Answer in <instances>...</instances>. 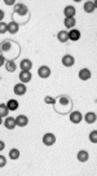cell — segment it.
Returning a JSON list of instances; mask_svg holds the SVG:
<instances>
[{
    "mask_svg": "<svg viewBox=\"0 0 97 176\" xmlns=\"http://www.w3.org/2000/svg\"><path fill=\"white\" fill-rule=\"evenodd\" d=\"M7 5H12V4H14V2H13V0H5V2H4Z\"/></svg>",
    "mask_w": 97,
    "mask_h": 176,
    "instance_id": "obj_31",
    "label": "cell"
},
{
    "mask_svg": "<svg viewBox=\"0 0 97 176\" xmlns=\"http://www.w3.org/2000/svg\"><path fill=\"white\" fill-rule=\"evenodd\" d=\"M7 108H8L9 110H12V112H14V110H17L18 109V101L17 100H13V99H11L8 102H7Z\"/></svg>",
    "mask_w": 97,
    "mask_h": 176,
    "instance_id": "obj_18",
    "label": "cell"
},
{
    "mask_svg": "<svg viewBox=\"0 0 97 176\" xmlns=\"http://www.w3.org/2000/svg\"><path fill=\"white\" fill-rule=\"evenodd\" d=\"M5 165H7V159H5V157H4V156H0V168L4 167Z\"/></svg>",
    "mask_w": 97,
    "mask_h": 176,
    "instance_id": "obj_28",
    "label": "cell"
},
{
    "mask_svg": "<svg viewBox=\"0 0 97 176\" xmlns=\"http://www.w3.org/2000/svg\"><path fill=\"white\" fill-rule=\"evenodd\" d=\"M2 123H3V121H2V117H0V126H2Z\"/></svg>",
    "mask_w": 97,
    "mask_h": 176,
    "instance_id": "obj_33",
    "label": "cell"
},
{
    "mask_svg": "<svg viewBox=\"0 0 97 176\" xmlns=\"http://www.w3.org/2000/svg\"><path fill=\"white\" fill-rule=\"evenodd\" d=\"M79 78L82 80H88L89 78H91V71H89L88 69H82L79 71Z\"/></svg>",
    "mask_w": 97,
    "mask_h": 176,
    "instance_id": "obj_17",
    "label": "cell"
},
{
    "mask_svg": "<svg viewBox=\"0 0 97 176\" xmlns=\"http://www.w3.org/2000/svg\"><path fill=\"white\" fill-rule=\"evenodd\" d=\"M96 118H97V117H96V114L95 113H87L86 115H84V121L87 122V123H89V124H92V123H95L96 122Z\"/></svg>",
    "mask_w": 97,
    "mask_h": 176,
    "instance_id": "obj_21",
    "label": "cell"
},
{
    "mask_svg": "<svg viewBox=\"0 0 97 176\" xmlns=\"http://www.w3.org/2000/svg\"><path fill=\"white\" fill-rule=\"evenodd\" d=\"M13 91H14V93H16L17 96H24V95L26 93V91H27V88H26V86L24 83H18V84L14 86Z\"/></svg>",
    "mask_w": 97,
    "mask_h": 176,
    "instance_id": "obj_4",
    "label": "cell"
},
{
    "mask_svg": "<svg viewBox=\"0 0 97 176\" xmlns=\"http://www.w3.org/2000/svg\"><path fill=\"white\" fill-rule=\"evenodd\" d=\"M4 148H5V144H4V141L0 140V152L4 150Z\"/></svg>",
    "mask_w": 97,
    "mask_h": 176,
    "instance_id": "obj_30",
    "label": "cell"
},
{
    "mask_svg": "<svg viewBox=\"0 0 97 176\" xmlns=\"http://www.w3.org/2000/svg\"><path fill=\"white\" fill-rule=\"evenodd\" d=\"M9 158L12 161H16L20 158V150L18 149H11L9 150Z\"/></svg>",
    "mask_w": 97,
    "mask_h": 176,
    "instance_id": "obj_22",
    "label": "cell"
},
{
    "mask_svg": "<svg viewBox=\"0 0 97 176\" xmlns=\"http://www.w3.org/2000/svg\"><path fill=\"white\" fill-rule=\"evenodd\" d=\"M27 123H29V118L26 115H18L16 118V124L18 127H25L27 126Z\"/></svg>",
    "mask_w": 97,
    "mask_h": 176,
    "instance_id": "obj_9",
    "label": "cell"
},
{
    "mask_svg": "<svg viewBox=\"0 0 97 176\" xmlns=\"http://www.w3.org/2000/svg\"><path fill=\"white\" fill-rule=\"evenodd\" d=\"M14 14H17V16L22 17V16H27L29 14V9L25 4H16L14 5Z\"/></svg>",
    "mask_w": 97,
    "mask_h": 176,
    "instance_id": "obj_2",
    "label": "cell"
},
{
    "mask_svg": "<svg viewBox=\"0 0 97 176\" xmlns=\"http://www.w3.org/2000/svg\"><path fill=\"white\" fill-rule=\"evenodd\" d=\"M64 24H65V26L68 27V29H74V26H75V24H77V21H75V18H74V17H69V18H65Z\"/></svg>",
    "mask_w": 97,
    "mask_h": 176,
    "instance_id": "obj_20",
    "label": "cell"
},
{
    "mask_svg": "<svg viewBox=\"0 0 97 176\" xmlns=\"http://www.w3.org/2000/svg\"><path fill=\"white\" fill-rule=\"evenodd\" d=\"M4 124H5V127H7V130H14L16 128V118H12V117H8V118L5 119V122H4Z\"/></svg>",
    "mask_w": 97,
    "mask_h": 176,
    "instance_id": "obj_10",
    "label": "cell"
},
{
    "mask_svg": "<svg viewBox=\"0 0 97 176\" xmlns=\"http://www.w3.org/2000/svg\"><path fill=\"white\" fill-rule=\"evenodd\" d=\"M82 119H83V115H82L80 112H73V113H70V121L73 123H75V124L80 123Z\"/></svg>",
    "mask_w": 97,
    "mask_h": 176,
    "instance_id": "obj_7",
    "label": "cell"
},
{
    "mask_svg": "<svg viewBox=\"0 0 97 176\" xmlns=\"http://www.w3.org/2000/svg\"><path fill=\"white\" fill-rule=\"evenodd\" d=\"M88 157H89V154H88L87 150H79V153H78V161L79 162H87Z\"/></svg>",
    "mask_w": 97,
    "mask_h": 176,
    "instance_id": "obj_16",
    "label": "cell"
},
{
    "mask_svg": "<svg viewBox=\"0 0 97 176\" xmlns=\"http://www.w3.org/2000/svg\"><path fill=\"white\" fill-rule=\"evenodd\" d=\"M5 66H7V70L11 71V73L16 71V69H17V66H16V64H14V61H7Z\"/></svg>",
    "mask_w": 97,
    "mask_h": 176,
    "instance_id": "obj_24",
    "label": "cell"
},
{
    "mask_svg": "<svg viewBox=\"0 0 97 176\" xmlns=\"http://www.w3.org/2000/svg\"><path fill=\"white\" fill-rule=\"evenodd\" d=\"M74 64H75V60H74V57L71 55H65L62 57V65L66 66V68H70Z\"/></svg>",
    "mask_w": 97,
    "mask_h": 176,
    "instance_id": "obj_6",
    "label": "cell"
},
{
    "mask_svg": "<svg viewBox=\"0 0 97 176\" xmlns=\"http://www.w3.org/2000/svg\"><path fill=\"white\" fill-rule=\"evenodd\" d=\"M89 140H91L93 144L97 143V131H93V132L89 134Z\"/></svg>",
    "mask_w": 97,
    "mask_h": 176,
    "instance_id": "obj_26",
    "label": "cell"
},
{
    "mask_svg": "<svg viewBox=\"0 0 97 176\" xmlns=\"http://www.w3.org/2000/svg\"><path fill=\"white\" fill-rule=\"evenodd\" d=\"M80 39V31L77 30V29H73V30L69 33V40H73V42H77Z\"/></svg>",
    "mask_w": 97,
    "mask_h": 176,
    "instance_id": "obj_13",
    "label": "cell"
},
{
    "mask_svg": "<svg viewBox=\"0 0 97 176\" xmlns=\"http://www.w3.org/2000/svg\"><path fill=\"white\" fill-rule=\"evenodd\" d=\"M56 143V136L53 134H46L43 136V144L47 146H52Z\"/></svg>",
    "mask_w": 97,
    "mask_h": 176,
    "instance_id": "obj_3",
    "label": "cell"
},
{
    "mask_svg": "<svg viewBox=\"0 0 97 176\" xmlns=\"http://www.w3.org/2000/svg\"><path fill=\"white\" fill-rule=\"evenodd\" d=\"M33 75H31V73L30 71H21V74H20V79H21V83H29L30 80H31Z\"/></svg>",
    "mask_w": 97,
    "mask_h": 176,
    "instance_id": "obj_8",
    "label": "cell"
},
{
    "mask_svg": "<svg viewBox=\"0 0 97 176\" xmlns=\"http://www.w3.org/2000/svg\"><path fill=\"white\" fill-rule=\"evenodd\" d=\"M38 75H39L40 78H43V79L49 78V75H51V69L48 68V66H42V68H39V70H38Z\"/></svg>",
    "mask_w": 97,
    "mask_h": 176,
    "instance_id": "obj_5",
    "label": "cell"
},
{
    "mask_svg": "<svg viewBox=\"0 0 97 176\" xmlns=\"http://www.w3.org/2000/svg\"><path fill=\"white\" fill-rule=\"evenodd\" d=\"M18 30H20V25L16 21H12V22L8 24V31L11 34H16V33H18Z\"/></svg>",
    "mask_w": 97,
    "mask_h": 176,
    "instance_id": "obj_14",
    "label": "cell"
},
{
    "mask_svg": "<svg viewBox=\"0 0 97 176\" xmlns=\"http://www.w3.org/2000/svg\"><path fill=\"white\" fill-rule=\"evenodd\" d=\"M55 110L58 113V114H68L70 113V110L73 109L74 104H73V101L69 96H65V95H62V96H60L57 97V100L55 101Z\"/></svg>",
    "mask_w": 97,
    "mask_h": 176,
    "instance_id": "obj_1",
    "label": "cell"
},
{
    "mask_svg": "<svg viewBox=\"0 0 97 176\" xmlns=\"http://www.w3.org/2000/svg\"><path fill=\"white\" fill-rule=\"evenodd\" d=\"M7 31H8V24L0 22V34H5Z\"/></svg>",
    "mask_w": 97,
    "mask_h": 176,
    "instance_id": "obj_25",
    "label": "cell"
},
{
    "mask_svg": "<svg viewBox=\"0 0 97 176\" xmlns=\"http://www.w3.org/2000/svg\"><path fill=\"white\" fill-rule=\"evenodd\" d=\"M57 39L61 42V43H66L69 40V33L68 31H60L57 34Z\"/></svg>",
    "mask_w": 97,
    "mask_h": 176,
    "instance_id": "obj_19",
    "label": "cell"
},
{
    "mask_svg": "<svg viewBox=\"0 0 97 176\" xmlns=\"http://www.w3.org/2000/svg\"><path fill=\"white\" fill-rule=\"evenodd\" d=\"M4 18V12L2 11V9H0V22H2V20Z\"/></svg>",
    "mask_w": 97,
    "mask_h": 176,
    "instance_id": "obj_32",
    "label": "cell"
},
{
    "mask_svg": "<svg viewBox=\"0 0 97 176\" xmlns=\"http://www.w3.org/2000/svg\"><path fill=\"white\" fill-rule=\"evenodd\" d=\"M44 101H46V104H55V99L53 97H51V96H47L46 99H44Z\"/></svg>",
    "mask_w": 97,
    "mask_h": 176,
    "instance_id": "obj_27",
    "label": "cell"
},
{
    "mask_svg": "<svg viewBox=\"0 0 97 176\" xmlns=\"http://www.w3.org/2000/svg\"><path fill=\"white\" fill-rule=\"evenodd\" d=\"M20 68H21L22 71H30V70H31V68H33V62L30 60H22Z\"/></svg>",
    "mask_w": 97,
    "mask_h": 176,
    "instance_id": "obj_11",
    "label": "cell"
},
{
    "mask_svg": "<svg viewBox=\"0 0 97 176\" xmlns=\"http://www.w3.org/2000/svg\"><path fill=\"white\" fill-rule=\"evenodd\" d=\"M83 8L87 13H93L96 11V4L93 2H86L84 5H83Z\"/></svg>",
    "mask_w": 97,
    "mask_h": 176,
    "instance_id": "obj_15",
    "label": "cell"
},
{
    "mask_svg": "<svg viewBox=\"0 0 97 176\" xmlns=\"http://www.w3.org/2000/svg\"><path fill=\"white\" fill-rule=\"evenodd\" d=\"M64 13H65V18L74 17V16H75V8H74L73 5H68V7H65Z\"/></svg>",
    "mask_w": 97,
    "mask_h": 176,
    "instance_id": "obj_12",
    "label": "cell"
},
{
    "mask_svg": "<svg viewBox=\"0 0 97 176\" xmlns=\"http://www.w3.org/2000/svg\"><path fill=\"white\" fill-rule=\"evenodd\" d=\"M8 113H9V109L7 108V105L5 104H0V117L4 118V117L8 115Z\"/></svg>",
    "mask_w": 97,
    "mask_h": 176,
    "instance_id": "obj_23",
    "label": "cell"
},
{
    "mask_svg": "<svg viewBox=\"0 0 97 176\" xmlns=\"http://www.w3.org/2000/svg\"><path fill=\"white\" fill-rule=\"evenodd\" d=\"M5 64V57L3 55H0V66H3Z\"/></svg>",
    "mask_w": 97,
    "mask_h": 176,
    "instance_id": "obj_29",
    "label": "cell"
}]
</instances>
